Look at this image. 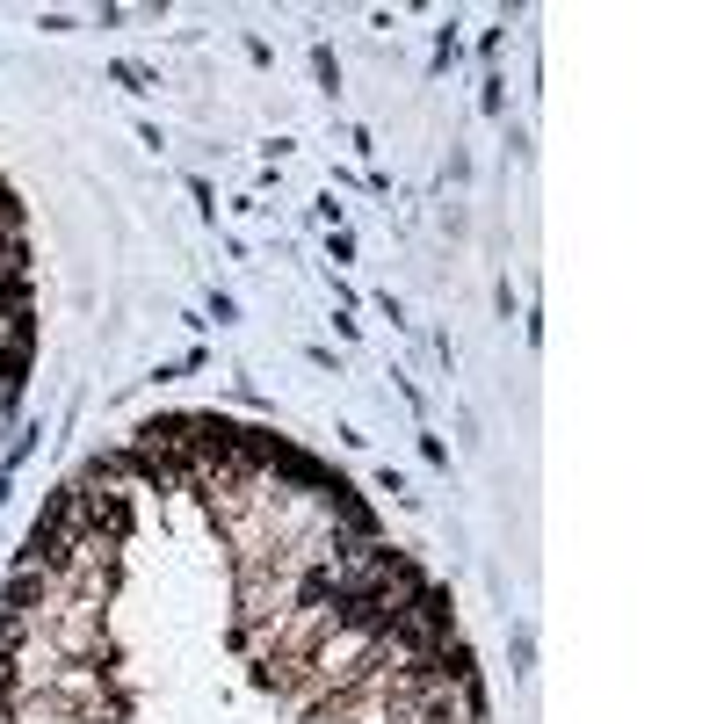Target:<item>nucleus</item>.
Here are the masks:
<instances>
[{"instance_id": "f257e3e1", "label": "nucleus", "mask_w": 724, "mask_h": 724, "mask_svg": "<svg viewBox=\"0 0 724 724\" xmlns=\"http://www.w3.org/2000/svg\"><path fill=\"white\" fill-rule=\"evenodd\" d=\"M44 594H51L44 572H15V587H8V601H0V609H15V616H22V609H37Z\"/></svg>"}, {"instance_id": "f03ea898", "label": "nucleus", "mask_w": 724, "mask_h": 724, "mask_svg": "<svg viewBox=\"0 0 724 724\" xmlns=\"http://www.w3.org/2000/svg\"><path fill=\"white\" fill-rule=\"evenodd\" d=\"M334 594H341L334 572H305V587H297V601H305V609H334Z\"/></svg>"}, {"instance_id": "7ed1b4c3", "label": "nucleus", "mask_w": 724, "mask_h": 724, "mask_svg": "<svg viewBox=\"0 0 724 724\" xmlns=\"http://www.w3.org/2000/svg\"><path fill=\"white\" fill-rule=\"evenodd\" d=\"M0 652H8V659L22 652V616L15 609H0Z\"/></svg>"}, {"instance_id": "20e7f679", "label": "nucleus", "mask_w": 724, "mask_h": 724, "mask_svg": "<svg viewBox=\"0 0 724 724\" xmlns=\"http://www.w3.org/2000/svg\"><path fill=\"white\" fill-rule=\"evenodd\" d=\"M8 696H15V659L0 652V703H8Z\"/></svg>"}]
</instances>
